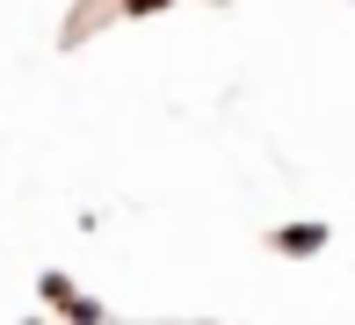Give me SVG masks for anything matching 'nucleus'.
I'll return each mask as SVG.
<instances>
[{
	"mask_svg": "<svg viewBox=\"0 0 355 325\" xmlns=\"http://www.w3.org/2000/svg\"><path fill=\"white\" fill-rule=\"evenodd\" d=\"M319 239H327V232H319V224H304V232H283V246H290V253H304V246H319Z\"/></svg>",
	"mask_w": 355,
	"mask_h": 325,
	"instance_id": "nucleus-1",
	"label": "nucleus"
},
{
	"mask_svg": "<svg viewBox=\"0 0 355 325\" xmlns=\"http://www.w3.org/2000/svg\"><path fill=\"white\" fill-rule=\"evenodd\" d=\"M159 8H167V0H131V15H159Z\"/></svg>",
	"mask_w": 355,
	"mask_h": 325,
	"instance_id": "nucleus-2",
	"label": "nucleus"
}]
</instances>
